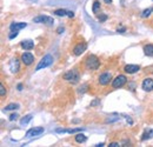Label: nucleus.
I'll return each mask as SVG.
<instances>
[{"label":"nucleus","instance_id":"nucleus-24","mask_svg":"<svg viewBox=\"0 0 153 147\" xmlns=\"http://www.w3.org/2000/svg\"><path fill=\"white\" fill-rule=\"evenodd\" d=\"M0 95L1 97H5L6 95V90H5L4 85H0Z\"/></svg>","mask_w":153,"mask_h":147},{"label":"nucleus","instance_id":"nucleus-15","mask_svg":"<svg viewBox=\"0 0 153 147\" xmlns=\"http://www.w3.org/2000/svg\"><path fill=\"white\" fill-rule=\"evenodd\" d=\"M152 137H153V130H146V131L144 132V134L141 136V140L145 141V140H147V139H151Z\"/></svg>","mask_w":153,"mask_h":147},{"label":"nucleus","instance_id":"nucleus-34","mask_svg":"<svg viewBox=\"0 0 153 147\" xmlns=\"http://www.w3.org/2000/svg\"><path fill=\"white\" fill-rule=\"evenodd\" d=\"M18 90H19V91H21V90H22V85H21V84H19V85H18Z\"/></svg>","mask_w":153,"mask_h":147},{"label":"nucleus","instance_id":"nucleus-35","mask_svg":"<svg viewBox=\"0 0 153 147\" xmlns=\"http://www.w3.org/2000/svg\"><path fill=\"white\" fill-rule=\"evenodd\" d=\"M101 146H104V144H102V143H101V144H97V145H95V147H101Z\"/></svg>","mask_w":153,"mask_h":147},{"label":"nucleus","instance_id":"nucleus-2","mask_svg":"<svg viewBox=\"0 0 153 147\" xmlns=\"http://www.w3.org/2000/svg\"><path fill=\"white\" fill-rule=\"evenodd\" d=\"M99 66H100V61L97 55L91 54L86 58V67L88 70H98Z\"/></svg>","mask_w":153,"mask_h":147},{"label":"nucleus","instance_id":"nucleus-1","mask_svg":"<svg viewBox=\"0 0 153 147\" xmlns=\"http://www.w3.org/2000/svg\"><path fill=\"white\" fill-rule=\"evenodd\" d=\"M64 79L66 80V81H69L70 84H72V85H76L79 82V80H80V73H79V71L78 70H71V71H69V72H66L65 74H64Z\"/></svg>","mask_w":153,"mask_h":147},{"label":"nucleus","instance_id":"nucleus-30","mask_svg":"<svg viewBox=\"0 0 153 147\" xmlns=\"http://www.w3.org/2000/svg\"><path fill=\"white\" fill-rule=\"evenodd\" d=\"M125 31H126V28H125V27H123V28H118V29H117V32H118V33H124Z\"/></svg>","mask_w":153,"mask_h":147},{"label":"nucleus","instance_id":"nucleus-22","mask_svg":"<svg viewBox=\"0 0 153 147\" xmlns=\"http://www.w3.org/2000/svg\"><path fill=\"white\" fill-rule=\"evenodd\" d=\"M84 131V128H71V130H66V133H70V134H73L76 132H81Z\"/></svg>","mask_w":153,"mask_h":147},{"label":"nucleus","instance_id":"nucleus-33","mask_svg":"<svg viewBox=\"0 0 153 147\" xmlns=\"http://www.w3.org/2000/svg\"><path fill=\"white\" fill-rule=\"evenodd\" d=\"M57 32H58V33H61V32H64V28H63V27H59V28L57 29Z\"/></svg>","mask_w":153,"mask_h":147},{"label":"nucleus","instance_id":"nucleus-26","mask_svg":"<svg viewBox=\"0 0 153 147\" xmlns=\"http://www.w3.org/2000/svg\"><path fill=\"white\" fill-rule=\"evenodd\" d=\"M17 35H18V31H12V33L9 34V37H8V38H9V39H14Z\"/></svg>","mask_w":153,"mask_h":147},{"label":"nucleus","instance_id":"nucleus-13","mask_svg":"<svg viewBox=\"0 0 153 147\" xmlns=\"http://www.w3.org/2000/svg\"><path fill=\"white\" fill-rule=\"evenodd\" d=\"M9 70L12 73H17L19 71V60L18 59H12L9 62Z\"/></svg>","mask_w":153,"mask_h":147},{"label":"nucleus","instance_id":"nucleus-23","mask_svg":"<svg viewBox=\"0 0 153 147\" xmlns=\"http://www.w3.org/2000/svg\"><path fill=\"white\" fill-rule=\"evenodd\" d=\"M153 9H151V8H146L144 12H143V14H141V16L143 18H147V16H150V14H151V12H152Z\"/></svg>","mask_w":153,"mask_h":147},{"label":"nucleus","instance_id":"nucleus-8","mask_svg":"<svg viewBox=\"0 0 153 147\" xmlns=\"http://www.w3.org/2000/svg\"><path fill=\"white\" fill-rule=\"evenodd\" d=\"M141 88L145 91V92H151L153 91V79L151 78H146L143 84H141Z\"/></svg>","mask_w":153,"mask_h":147},{"label":"nucleus","instance_id":"nucleus-5","mask_svg":"<svg viewBox=\"0 0 153 147\" xmlns=\"http://www.w3.org/2000/svg\"><path fill=\"white\" fill-rule=\"evenodd\" d=\"M33 22H44V24H47V25H53L54 20L51 16H47V15H39V16L33 18Z\"/></svg>","mask_w":153,"mask_h":147},{"label":"nucleus","instance_id":"nucleus-28","mask_svg":"<svg viewBox=\"0 0 153 147\" xmlns=\"http://www.w3.org/2000/svg\"><path fill=\"white\" fill-rule=\"evenodd\" d=\"M17 118H18V114H17V113H15V114H11V115H9V120H11V121L17 120Z\"/></svg>","mask_w":153,"mask_h":147},{"label":"nucleus","instance_id":"nucleus-9","mask_svg":"<svg viewBox=\"0 0 153 147\" xmlns=\"http://www.w3.org/2000/svg\"><path fill=\"white\" fill-rule=\"evenodd\" d=\"M44 132V127H34V128H31L26 132V137L27 138H31V137H37L39 134H41Z\"/></svg>","mask_w":153,"mask_h":147},{"label":"nucleus","instance_id":"nucleus-3","mask_svg":"<svg viewBox=\"0 0 153 147\" xmlns=\"http://www.w3.org/2000/svg\"><path fill=\"white\" fill-rule=\"evenodd\" d=\"M52 64H53V58H52V55L47 54V55H45V57L39 61L38 66L35 67V71H40V70H43V68H46V67L51 66Z\"/></svg>","mask_w":153,"mask_h":147},{"label":"nucleus","instance_id":"nucleus-29","mask_svg":"<svg viewBox=\"0 0 153 147\" xmlns=\"http://www.w3.org/2000/svg\"><path fill=\"white\" fill-rule=\"evenodd\" d=\"M85 88H87V85H84L82 87H80V88H79V93H84V92L86 91Z\"/></svg>","mask_w":153,"mask_h":147},{"label":"nucleus","instance_id":"nucleus-4","mask_svg":"<svg viewBox=\"0 0 153 147\" xmlns=\"http://www.w3.org/2000/svg\"><path fill=\"white\" fill-rule=\"evenodd\" d=\"M126 81H127V78L125 75H118L112 81V87L113 88H120V87H123L126 84Z\"/></svg>","mask_w":153,"mask_h":147},{"label":"nucleus","instance_id":"nucleus-31","mask_svg":"<svg viewBox=\"0 0 153 147\" xmlns=\"http://www.w3.org/2000/svg\"><path fill=\"white\" fill-rule=\"evenodd\" d=\"M67 16L69 18H73L74 16V13L73 12H67Z\"/></svg>","mask_w":153,"mask_h":147},{"label":"nucleus","instance_id":"nucleus-21","mask_svg":"<svg viewBox=\"0 0 153 147\" xmlns=\"http://www.w3.org/2000/svg\"><path fill=\"white\" fill-rule=\"evenodd\" d=\"M56 15H58V16H64V15H67V11L66 9H57V11H54L53 12Z\"/></svg>","mask_w":153,"mask_h":147},{"label":"nucleus","instance_id":"nucleus-7","mask_svg":"<svg viewBox=\"0 0 153 147\" xmlns=\"http://www.w3.org/2000/svg\"><path fill=\"white\" fill-rule=\"evenodd\" d=\"M110 80H112V75L108 72H105V73H102V74L99 75V84L102 85V86L110 84Z\"/></svg>","mask_w":153,"mask_h":147},{"label":"nucleus","instance_id":"nucleus-17","mask_svg":"<svg viewBox=\"0 0 153 147\" xmlns=\"http://www.w3.org/2000/svg\"><path fill=\"white\" fill-rule=\"evenodd\" d=\"M32 118H33V115H32V114L25 115V117H24V118L20 120V125H22V126H24V125H27V124H28V123L32 120Z\"/></svg>","mask_w":153,"mask_h":147},{"label":"nucleus","instance_id":"nucleus-27","mask_svg":"<svg viewBox=\"0 0 153 147\" xmlns=\"http://www.w3.org/2000/svg\"><path fill=\"white\" fill-rule=\"evenodd\" d=\"M100 104V99H95V100H93L92 103H91V106H97V105H99Z\"/></svg>","mask_w":153,"mask_h":147},{"label":"nucleus","instance_id":"nucleus-6","mask_svg":"<svg viewBox=\"0 0 153 147\" xmlns=\"http://www.w3.org/2000/svg\"><path fill=\"white\" fill-rule=\"evenodd\" d=\"M21 61H22L26 66H30L31 64H33V61H34V57H33V54H32V53H30V52H25V53H22V55H21Z\"/></svg>","mask_w":153,"mask_h":147},{"label":"nucleus","instance_id":"nucleus-11","mask_svg":"<svg viewBox=\"0 0 153 147\" xmlns=\"http://www.w3.org/2000/svg\"><path fill=\"white\" fill-rule=\"evenodd\" d=\"M27 26L26 22H12L9 25V29L11 31H20L22 28H25Z\"/></svg>","mask_w":153,"mask_h":147},{"label":"nucleus","instance_id":"nucleus-12","mask_svg":"<svg viewBox=\"0 0 153 147\" xmlns=\"http://www.w3.org/2000/svg\"><path fill=\"white\" fill-rule=\"evenodd\" d=\"M86 44L85 42H81V44H78L76 47L73 48V53H74V55H80L85 49H86Z\"/></svg>","mask_w":153,"mask_h":147},{"label":"nucleus","instance_id":"nucleus-32","mask_svg":"<svg viewBox=\"0 0 153 147\" xmlns=\"http://www.w3.org/2000/svg\"><path fill=\"white\" fill-rule=\"evenodd\" d=\"M110 146L111 147H117V146H119V144H118V143H111V144H110Z\"/></svg>","mask_w":153,"mask_h":147},{"label":"nucleus","instance_id":"nucleus-14","mask_svg":"<svg viewBox=\"0 0 153 147\" xmlns=\"http://www.w3.org/2000/svg\"><path fill=\"white\" fill-rule=\"evenodd\" d=\"M20 46L24 48V49H32L33 47H34V42L32 41V40H24V41H21L20 42Z\"/></svg>","mask_w":153,"mask_h":147},{"label":"nucleus","instance_id":"nucleus-25","mask_svg":"<svg viewBox=\"0 0 153 147\" xmlns=\"http://www.w3.org/2000/svg\"><path fill=\"white\" fill-rule=\"evenodd\" d=\"M107 20V15L106 14H101L100 16H99V21L100 22H104V21H106Z\"/></svg>","mask_w":153,"mask_h":147},{"label":"nucleus","instance_id":"nucleus-18","mask_svg":"<svg viewBox=\"0 0 153 147\" xmlns=\"http://www.w3.org/2000/svg\"><path fill=\"white\" fill-rule=\"evenodd\" d=\"M74 139H76V141L78 144H84V143L87 140V138H86L84 134H76Z\"/></svg>","mask_w":153,"mask_h":147},{"label":"nucleus","instance_id":"nucleus-19","mask_svg":"<svg viewBox=\"0 0 153 147\" xmlns=\"http://www.w3.org/2000/svg\"><path fill=\"white\" fill-rule=\"evenodd\" d=\"M99 9H100V2H99L98 0H94V1H93V6H92L93 13H98Z\"/></svg>","mask_w":153,"mask_h":147},{"label":"nucleus","instance_id":"nucleus-16","mask_svg":"<svg viewBox=\"0 0 153 147\" xmlns=\"http://www.w3.org/2000/svg\"><path fill=\"white\" fill-rule=\"evenodd\" d=\"M144 53L147 57H153V45H146V46H144Z\"/></svg>","mask_w":153,"mask_h":147},{"label":"nucleus","instance_id":"nucleus-10","mask_svg":"<svg viewBox=\"0 0 153 147\" xmlns=\"http://www.w3.org/2000/svg\"><path fill=\"white\" fill-rule=\"evenodd\" d=\"M139 70H140V66L139 65H126L124 67V71L126 73H128V74H133V73L138 72Z\"/></svg>","mask_w":153,"mask_h":147},{"label":"nucleus","instance_id":"nucleus-20","mask_svg":"<svg viewBox=\"0 0 153 147\" xmlns=\"http://www.w3.org/2000/svg\"><path fill=\"white\" fill-rule=\"evenodd\" d=\"M17 108H19L18 104H9V105L5 106V111H13V110H17Z\"/></svg>","mask_w":153,"mask_h":147},{"label":"nucleus","instance_id":"nucleus-36","mask_svg":"<svg viewBox=\"0 0 153 147\" xmlns=\"http://www.w3.org/2000/svg\"><path fill=\"white\" fill-rule=\"evenodd\" d=\"M104 1H105L106 4H111V2H112V0H104Z\"/></svg>","mask_w":153,"mask_h":147}]
</instances>
